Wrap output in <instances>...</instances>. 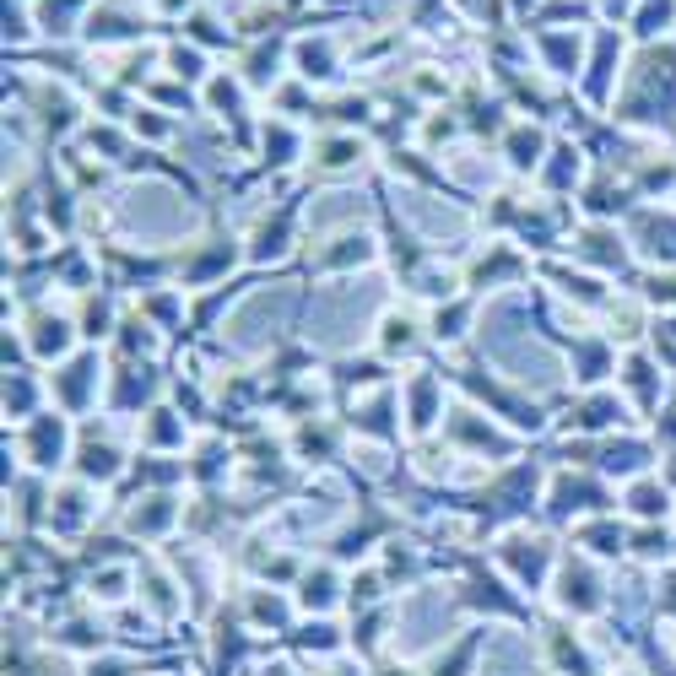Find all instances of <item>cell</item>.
<instances>
[{"label":"cell","mask_w":676,"mask_h":676,"mask_svg":"<svg viewBox=\"0 0 676 676\" xmlns=\"http://www.w3.org/2000/svg\"><path fill=\"white\" fill-rule=\"evenodd\" d=\"M579 255L595 260V265H622V260H628V249H622V238L612 228H585V233H579Z\"/></svg>","instance_id":"cell-20"},{"label":"cell","mask_w":676,"mask_h":676,"mask_svg":"<svg viewBox=\"0 0 676 676\" xmlns=\"http://www.w3.org/2000/svg\"><path fill=\"white\" fill-rule=\"evenodd\" d=\"M184 33H190V44H201V49L233 44V28L217 17V11H190V17H184Z\"/></svg>","instance_id":"cell-21"},{"label":"cell","mask_w":676,"mask_h":676,"mask_svg":"<svg viewBox=\"0 0 676 676\" xmlns=\"http://www.w3.org/2000/svg\"><path fill=\"white\" fill-rule=\"evenodd\" d=\"M206 103L222 119H238V109H244V76H238V71H217L206 82Z\"/></svg>","instance_id":"cell-18"},{"label":"cell","mask_w":676,"mask_h":676,"mask_svg":"<svg viewBox=\"0 0 676 676\" xmlns=\"http://www.w3.org/2000/svg\"><path fill=\"white\" fill-rule=\"evenodd\" d=\"M384 336H379V347L384 352H412L417 347V320L412 314H384Z\"/></svg>","instance_id":"cell-26"},{"label":"cell","mask_w":676,"mask_h":676,"mask_svg":"<svg viewBox=\"0 0 676 676\" xmlns=\"http://www.w3.org/2000/svg\"><path fill=\"white\" fill-rule=\"evenodd\" d=\"M671 476H676V460H671Z\"/></svg>","instance_id":"cell-37"},{"label":"cell","mask_w":676,"mask_h":676,"mask_svg":"<svg viewBox=\"0 0 676 676\" xmlns=\"http://www.w3.org/2000/svg\"><path fill=\"white\" fill-rule=\"evenodd\" d=\"M579 428H606V422H622V401L617 395H595V401L579 406Z\"/></svg>","instance_id":"cell-29"},{"label":"cell","mask_w":676,"mask_h":676,"mask_svg":"<svg viewBox=\"0 0 676 676\" xmlns=\"http://www.w3.org/2000/svg\"><path fill=\"white\" fill-rule=\"evenodd\" d=\"M628 509L639 514V520H660V514H666V482H633Z\"/></svg>","instance_id":"cell-25"},{"label":"cell","mask_w":676,"mask_h":676,"mask_svg":"<svg viewBox=\"0 0 676 676\" xmlns=\"http://www.w3.org/2000/svg\"><path fill=\"white\" fill-rule=\"evenodd\" d=\"M595 11H601L606 22H612V17H633V11H639V0H601Z\"/></svg>","instance_id":"cell-35"},{"label":"cell","mask_w":676,"mask_h":676,"mask_svg":"<svg viewBox=\"0 0 676 676\" xmlns=\"http://www.w3.org/2000/svg\"><path fill=\"white\" fill-rule=\"evenodd\" d=\"M157 11H168V17H184V11H201V0H157Z\"/></svg>","instance_id":"cell-36"},{"label":"cell","mask_w":676,"mask_h":676,"mask_svg":"<svg viewBox=\"0 0 676 676\" xmlns=\"http://www.w3.org/2000/svg\"><path fill=\"white\" fill-rule=\"evenodd\" d=\"M628 28L644 38V44H660L676 28V0H639V11L628 17Z\"/></svg>","instance_id":"cell-12"},{"label":"cell","mask_w":676,"mask_h":676,"mask_svg":"<svg viewBox=\"0 0 676 676\" xmlns=\"http://www.w3.org/2000/svg\"><path fill=\"white\" fill-rule=\"evenodd\" d=\"M401 395H406V417H412V433H428L433 417H444V384L433 379V374L406 379Z\"/></svg>","instance_id":"cell-6"},{"label":"cell","mask_w":676,"mask_h":676,"mask_svg":"<svg viewBox=\"0 0 676 676\" xmlns=\"http://www.w3.org/2000/svg\"><path fill=\"white\" fill-rule=\"evenodd\" d=\"M585 536L595 541V552H622V530H612V525H590Z\"/></svg>","instance_id":"cell-34"},{"label":"cell","mask_w":676,"mask_h":676,"mask_svg":"<svg viewBox=\"0 0 676 676\" xmlns=\"http://www.w3.org/2000/svg\"><path fill=\"white\" fill-rule=\"evenodd\" d=\"M163 65H168L174 82H206V55H201V44H190V38H168Z\"/></svg>","instance_id":"cell-15"},{"label":"cell","mask_w":676,"mask_h":676,"mask_svg":"<svg viewBox=\"0 0 676 676\" xmlns=\"http://www.w3.org/2000/svg\"><path fill=\"white\" fill-rule=\"evenodd\" d=\"M287 249H293V211H282V217H265L255 244H249V260H282Z\"/></svg>","instance_id":"cell-13"},{"label":"cell","mask_w":676,"mask_h":676,"mask_svg":"<svg viewBox=\"0 0 676 676\" xmlns=\"http://www.w3.org/2000/svg\"><path fill=\"white\" fill-rule=\"evenodd\" d=\"M28 412H33V379L28 374H11L6 379V417L28 422Z\"/></svg>","instance_id":"cell-31"},{"label":"cell","mask_w":676,"mask_h":676,"mask_svg":"<svg viewBox=\"0 0 676 676\" xmlns=\"http://www.w3.org/2000/svg\"><path fill=\"white\" fill-rule=\"evenodd\" d=\"M579 509H606V503H601V487H590L585 476H563V482L552 487V514H558V520H568V514H579Z\"/></svg>","instance_id":"cell-14"},{"label":"cell","mask_w":676,"mask_h":676,"mask_svg":"<svg viewBox=\"0 0 676 676\" xmlns=\"http://www.w3.org/2000/svg\"><path fill=\"white\" fill-rule=\"evenodd\" d=\"M536 49L547 55V71L552 76H579V33H568V28H541L536 33Z\"/></svg>","instance_id":"cell-7"},{"label":"cell","mask_w":676,"mask_h":676,"mask_svg":"<svg viewBox=\"0 0 676 676\" xmlns=\"http://www.w3.org/2000/svg\"><path fill=\"white\" fill-rule=\"evenodd\" d=\"M574 179H579V152L574 147H552L547 184H552V190H574Z\"/></svg>","instance_id":"cell-30"},{"label":"cell","mask_w":676,"mask_h":676,"mask_svg":"<svg viewBox=\"0 0 676 676\" xmlns=\"http://www.w3.org/2000/svg\"><path fill=\"white\" fill-rule=\"evenodd\" d=\"M601 460H606V471H617V476H639L649 466V449L633 444V439H622V444H606Z\"/></svg>","instance_id":"cell-24"},{"label":"cell","mask_w":676,"mask_h":676,"mask_svg":"<svg viewBox=\"0 0 676 676\" xmlns=\"http://www.w3.org/2000/svg\"><path fill=\"white\" fill-rule=\"evenodd\" d=\"M33 17H38V33L71 38L76 22H87V0H33Z\"/></svg>","instance_id":"cell-10"},{"label":"cell","mask_w":676,"mask_h":676,"mask_svg":"<svg viewBox=\"0 0 676 676\" xmlns=\"http://www.w3.org/2000/svg\"><path fill=\"white\" fill-rule=\"evenodd\" d=\"M98 390H103V363H98V352L71 357V363L55 374V401L65 406V412H87V406L98 401Z\"/></svg>","instance_id":"cell-1"},{"label":"cell","mask_w":676,"mask_h":676,"mask_svg":"<svg viewBox=\"0 0 676 676\" xmlns=\"http://www.w3.org/2000/svg\"><path fill=\"white\" fill-rule=\"evenodd\" d=\"M282 55H287V44L276 38V44H255L249 49V60H244V87H271L276 76H282Z\"/></svg>","instance_id":"cell-16"},{"label":"cell","mask_w":676,"mask_h":676,"mask_svg":"<svg viewBox=\"0 0 676 676\" xmlns=\"http://www.w3.org/2000/svg\"><path fill=\"white\" fill-rule=\"evenodd\" d=\"M141 444L147 449H184V422L168 412V406H152L147 428H141Z\"/></svg>","instance_id":"cell-17"},{"label":"cell","mask_w":676,"mask_h":676,"mask_svg":"<svg viewBox=\"0 0 676 676\" xmlns=\"http://www.w3.org/2000/svg\"><path fill=\"white\" fill-rule=\"evenodd\" d=\"M617 76H622V33L601 28L590 44V60H585V92L595 103H606L617 92Z\"/></svg>","instance_id":"cell-2"},{"label":"cell","mask_w":676,"mask_h":676,"mask_svg":"<svg viewBox=\"0 0 676 676\" xmlns=\"http://www.w3.org/2000/svg\"><path fill=\"white\" fill-rule=\"evenodd\" d=\"M174 514H179L174 493H157V498H147V509L130 514V525H136V530H168V525H174Z\"/></svg>","instance_id":"cell-27"},{"label":"cell","mask_w":676,"mask_h":676,"mask_svg":"<svg viewBox=\"0 0 676 676\" xmlns=\"http://www.w3.org/2000/svg\"><path fill=\"white\" fill-rule=\"evenodd\" d=\"M368 260H374V238H363V233H341L336 249H325V255H320L325 271H341V265H368Z\"/></svg>","instance_id":"cell-22"},{"label":"cell","mask_w":676,"mask_h":676,"mask_svg":"<svg viewBox=\"0 0 676 676\" xmlns=\"http://www.w3.org/2000/svg\"><path fill=\"white\" fill-rule=\"evenodd\" d=\"M71 341H76V320H65V314H49V309L33 314L28 347H33L38 363H60V357L71 352Z\"/></svg>","instance_id":"cell-4"},{"label":"cell","mask_w":676,"mask_h":676,"mask_svg":"<svg viewBox=\"0 0 676 676\" xmlns=\"http://www.w3.org/2000/svg\"><path fill=\"white\" fill-rule=\"evenodd\" d=\"M28 460L38 471L60 466V460H65V417H55V412L28 417Z\"/></svg>","instance_id":"cell-5"},{"label":"cell","mask_w":676,"mask_h":676,"mask_svg":"<svg viewBox=\"0 0 676 676\" xmlns=\"http://www.w3.org/2000/svg\"><path fill=\"white\" fill-rule=\"evenodd\" d=\"M325 168H352V163H363V141L357 136H336V141H325V157H320Z\"/></svg>","instance_id":"cell-32"},{"label":"cell","mask_w":676,"mask_h":676,"mask_svg":"<svg viewBox=\"0 0 676 676\" xmlns=\"http://www.w3.org/2000/svg\"><path fill=\"white\" fill-rule=\"evenodd\" d=\"M541 152H547V136H541L536 125H514L509 130V163L530 174V168H541Z\"/></svg>","instance_id":"cell-19"},{"label":"cell","mask_w":676,"mask_h":676,"mask_svg":"<svg viewBox=\"0 0 676 676\" xmlns=\"http://www.w3.org/2000/svg\"><path fill=\"white\" fill-rule=\"evenodd\" d=\"M622 379H628V390L639 395V406L649 412V406H655V395H660V374H655V363H649L644 352H633V357H628V374H622Z\"/></svg>","instance_id":"cell-23"},{"label":"cell","mask_w":676,"mask_h":676,"mask_svg":"<svg viewBox=\"0 0 676 676\" xmlns=\"http://www.w3.org/2000/svg\"><path fill=\"white\" fill-rule=\"evenodd\" d=\"M336 601V579L330 574H309L303 579V606H330Z\"/></svg>","instance_id":"cell-33"},{"label":"cell","mask_w":676,"mask_h":676,"mask_svg":"<svg viewBox=\"0 0 676 676\" xmlns=\"http://www.w3.org/2000/svg\"><path fill=\"white\" fill-rule=\"evenodd\" d=\"M76 471H82L87 482H114V476L125 471V455H119V449H114L109 439L98 444V439L87 433V439L76 444Z\"/></svg>","instance_id":"cell-8"},{"label":"cell","mask_w":676,"mask_h":676,"mask_svg":"<svg viewBox=\"0 0 676 676\" xmlns=\"http://www.w3.org/2000/svg\"><path fill=\"white\" fill-rule=\"evenodd\" d=\"M390 412H395V395L384 390L374 406H357V428L374 433V439H390V433H395V428H390Z\"/></svg>","instance_id":"cell-28"},{"label":"cell","mask_w":676,"mask_h":676,"mask_svg":"<svg viewBox=\"0 0 676 676\" xmlns=\"http://www.w3.org/2000/svg\"><path fill=\"white\" fill-rule=\"evenodd\" d=\"M293 65H298V76L303 82H330L336 76V44L320 33V38H298L293 44Z\"/></svg>","instance_id":"cell-9"},{"label":"cell","mask_w":676,"mask_h":676,"mask_svg":"<svg viewBox=\"0 0 676 676\" xmlns=\"http://www.w3.org/2000/svg\"><path fill=\"white\" fill-rule=\"evenodd\" d=\"M82 28H87V44H130V38L147 33V22H141L130 6H114V0H109V6H92L87 11Z\"/></svg>","instance_id":"cell-3"},{"label":"cell","mask_w":676,"mask_h":676,"mask_svg":"<svg viewBox=\"0 0 676 676\" xmlns=\"http://www.w3.org/2000/svg\"><path fill=\"white\" fill-rule=\"evenodd\" d=\"M633 238L644 244L649 260H676V222L660 217V211H639V222H633Z\"/></svg>","instance_id":"cell-11"}]
</instances>
